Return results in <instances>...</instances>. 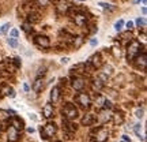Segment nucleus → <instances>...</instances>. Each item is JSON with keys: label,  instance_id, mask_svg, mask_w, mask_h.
Returning a JSON list of instances; mask_svg holds the SVG:
<instances>
[{"label": "nucleus", "instance_id": "obj_39", "mask_svg": "<svg viewBox=\"0 0 147 142\" xmlns=\"http://www.w3.org/2000/svg\"><path fill=\"white\" fill-rule=\"evenodd\" d=\"M97 44H98L97 38H91V40H90V45H91V47H95Z\"/></svg>", "mask_w": 147, "mask_h": 142}, {"label": "nucleus", "instance_id": "obj_6", "mask_svg": "<svg viewBox=\"0 0 147 142\" xmlns=\"http://www.w3.org/2000/svg\"><path fill=\"white\" fill-rule=\"evenodd\" d=\"M131 63H134V66L138 70H142V71H144L147 67V53L146 52H142V53H139V55L135 57L134 60Z\"/></svg>", "mask_w": 147, "mask_h": 142}, {"label": "nucleus", "instance_id": "obj_29", "mask_svg": "<svg viewBox=\"0 0 147 142\" xmlns=\"http://www.w3.org/2000/svg\"><path fill=\"white\" fill-rule=\"evenodd\" d=\"M10 27H11V23H4V25L0 27V36H3V34H6L7 31L10 30Z\"/></svg>", "mask_w": 147, "mask_h": 142}, {"label": "nucleus", "instance_id": "obj_14", "mask_svg": "<svg viewBox=\"0 0 147 142\" xmlns=\"http://www.w3.org/2000/svg\"><path fill=\"white\" fill-rule=\"evenodd\" d=\"M7 137H8V141L10 142H18V139L21 138L18 130H15L12 126H10V129H7Z\"/></svg>", "mask_w": 147, "mask_h": 142}, {"label": "nucleus", "instance_id": "obj_11", "mask_svg": "<svg viewBox=\"0 0 147 142\" xmlns=\"http://www.w3.org/2000/svg\"><path fill=\"white\" fill-rule=\"evenodd\" d=\"M70 8H71V6H70V3H68L67 0H59L56 3V11H57V14H60V15L67 14Z\"/></svg>", "mask_w": 147, "mask_h": 142}, {"label": "nucleus", "instance_id": "obj_38", "mask_svg": "<svg viewBox=\"0 0 147 142\" xmlns=\"http://www.w3.org/2000/svg\"><path fill=\"white\" fill-rule=\"evenodd\" d=\"M143 115H144V111H143V109H138V111H136V116L138 117H143Z\"/></svg>", "mask_w": 147, "mask_h": 142}, {"label": "nucleus", "instance_id": "obj_24", "mask_svg": "<svg viewBox=\"0 0 147 142\" xmlns=\"http://www.w3.org/2000/svg\"><path fill=\"white\" fill-rule=\"evenodd\" d=\"M104 101H105L104 96L98 94L97 97H95V101H94V103H95V107H97V108H102V107H104Z\"/></svg>", "mask_w": 147, "mask_h": 142}, {"label": "nucleus", "instance_id": "obj_33", "mask_svg": "<svg viewBox=\"0 0 147 142\" xmlns=\"http://www.w3.org/2000/svg\"><path fill=\"white\" fill-rule=\"evenodd\" d=\"M112 108V103H110L109 100H106L105 99V101H104V107H102V109H110Z\"/></svg>", "mask_w": 147, "mask_h": 142}, {"label": "nucleus", "instance_id": "obj_47", "mask_svg": "<svg viewBox=\"0 0 147 142\" xmlns=\"http://www.w3.org/2000/svg\"><path fill=\"white\" fill-rule=\"evenodd\" d=\"M146 1L147 0H142V3H143V4H146Z\"/></svg>", "mask_w": 147, "mask_h": 142}, {"label": "nucleus", "instance_id": "obj_9", "mask_svg": "<svg viewBox=\"0 0 147 142\" xmlns=\"http://www.w3.org/2000/svg\"><path fill=\"white\" fill-rule=\"evenodd\" d=\"M106 81H108V78H106V75H105V74L98 75L97 79L93 81V89H94V90H97V92H99L101 89H104Z\"/></svg>", "mask_w": 147, "mask_h": 142}, {"label": "nucleus", "instance_id": "obj_15", "mask_svg": "<svg viewBox=\"0 0 147 142\" xmlns=\"http://www.w3.org/2000/svg\"><path fill=\"white\" fill-rule=\"evenodd\" d=\"M11 126H12V127H14L15 130H18L19 133H21V131L24 129L23 120H22L21 117H18V116H12V117H11Z\"/></svg>", "mask_w": 147, "mask_h": 142}, {"label": "nucleus", "instance_id": "obj_43", "mask_svg": "<svg viewBox=\"0 0 147 142\" xmlns=\"http://www.w3.org/2000/svg\"><path fill=\"white\" fill-rule=\"evenodd\" d=\"M8 97L14 99V97H15V92H14V90H11V92H10V94H8Z\"/></svg>", "mask_w": 147, "mask_h": 142}, {"label": "nucleus", "instance_id": "obj_10", "mask_svg": "<svg viewBox=\"0 0 147 142\" xmlns=\"http://www.w3.org/2000/svg\"><path fill=\"white\" fill-rule=\"evenodd\" d=\"M71 85H72V87L76 92H82L83 87H85V79L80 75H75V77H72V79H71Z\"/></svg>", "mask_w": 147, "mask_h": 142}, {"label": "nucleus", "instance_id": "obj_40", "mask_svg": "<svg viewBox=\"0 0 147 142\" xmlns=\"http://www.w3.org/2000/svg\"><path fill=\"white\" fill-rule=\"evenodd\" d=\"M105 74H112V67H110V66H106V67H105Z\"/></svg>", "mask_w": 147, "mask_h": 142}, {"label": "nucleus", "instance_id": "obj_37", "mask_svg": "<svg viewBox=\"0 0 147 142\" xmlns=\"http://www.w3.org/2000/svg\"><path fill=\"white\" fill-rule=\"evenodd\" d=\"M63 134H64V135H66V138H67V139H72V133H67V131H63Z\"/></svg>", "mask_w": 147, "mask_h": 142}, {"label": "nucleus", "instance_id": "obj_1", "mask_svg": "<svg viewBox=\"0 0 147 142\" xmlns=\"http://www.w3.org/2000/svg\"><path fill=\"white\" fill-rule=\"evenodd\" d=\"M140 53V43L136 40H131L127 48V59L128 62H132L136 56Z\"/></svg>", "mask_w": 147, "mask_h": 142}, {"label": "nucleus", "instance_id": "obj_36", "mask_svg": "<svg viewBox=\"0 0 147 142\" xmlns=\"http://www.w3.org/2000/svg\"><path fill=\"white\" fill-rule=\"evenodd\" d=\"M14 64H15V68H21V66H22L21 59H19V57H15V59H14Z\"/></svg>", "mask_w": 147, "mask_h": 142}, {"label": "nucleus", "instance_id": "obj_23", "mask_svg": "<svg viewBox=\"0 0 147 142\" xmlns=\"http://www.w3.org/2000/svg\"><path fill=\"white\" fill-rule=\"evenodd\" d=\"M21 29H22L24 33H27V34H29V33H31V31H33V25H31V23H29V22H23V23H22V26H21Z\"/></svg>", "mask_w": 147, "mask_h": 142}, {"label": "nucleus", "instance_id": "obj_21", "mask_svg": "<svg viewBox=\"0 0 147 142\" xmlns=\"http://www.w3.org/2000/svg\"><path fill=\"white\" fill-rule=\"evenodd\" d=\"M71 74H75V73H86V64L85 63H80V64H76L74 66L71 70H70Z\"/></svg>", "mask_w": 147, "mask_h": 142}, {"label": "nucleus", "instance_id": "obj_3", "mask_svg": "<svg viewBox=\"0 0 147 142\" xmlns=\"http://www.w3.org/2000/svg\"><path fill=\"white\" fill-rule=\"evenodd\" d=\"M63 116L68 119V120H74V119H76L79 116V111L72 103H67L64 105V108H63Z\"/></svg>", "mask_w": 147, "mask_h": 142}, {"label": "nucleus", "instance_id": "obj_34", "mask_svg": "<svg viewBox=\"0 0 147 142\" xmlns=\"http://www.w3.org/2000/svg\"><path fill=\"white\" fill-rule=\"evenodd\" d=\"M134 22H132V21H129V22H127V23H124V26H125V27H127V30H132V29H134Z\"/></svg>", "mask_w": 147, "mask_h": 142}, {"label": "nucleus", "instance_id": "obj_22", "mask_svg": "<svg viewBox=\"0 0 147 142\" xmlns=\"http://www.w3.org/2000/svg\"><path fill=\"white\" fill-rule=\"evenodd\" d=\"M10 117H11L10 112L6 109H0V122H7Z\"/></svg>", "mask_w": 147, "mask_h": 142}, {"label": "nucleus", "instance_id": "obj_35", "mask_svg": "<svg viewBox=\"0 0 147 142\" xmlns=\"http://www.w3.org/2000/svg\"><path fill=\"white\" fill-rule=\"evenodd\" d=\"M19 36V31L18 29H12L11 31H10V37H14V38H17Z\"/></svg>", "mask_w": 147, "mask_h": 142}, {"label": "nucleus", "instance_id": "obj_5", "mask_svg": "<svg viewBox=\"0 0 147 142\" xmlns=\"http://www.w3.org/2000/svg\"><path fill=\"white\" fill-rule=\"evenodd\" d=\"M40 133H41V137L44 139H48L49 137H53L57 133V126L55 122H49L44 126V129L40 130Z\"/></svg>", "mask_w": 147, "mask_h": 142}, {"label": "nucleus", "instance_id": "obj_4", "mask_svg": "<svg viewBox=\"0 0 147 142\" xmlns=\"http://www.w3.org/2000/svg\"><path fill=\"white\" fill-rule=\"evenodd\" d=\"M91 137H93V141L94 142H105L108 139V130L105 129V127H97V129H94L91 131Z\"/></svg>", "mask_w": 147, "mask_h": 142}, {"label": "nucleus", "instance_id": "obj_25", "mask_svg": "<svg viewBox=\"0 0 147 142\" xmlns=\"http://www.w3.org/2000/svg\"><path fill=\"white\" fill-rule=\"evenodd\" d=\"M124 23H125V22H124L122 19L116 21V22H115V26H113V27H115V30H116V31H121L122 27H124Z\"/></svg>", "mask_w": 147, "mask_h": 142}, {"label": "nucleus", "instance_id": "obj_27", "mask_svg": "<svg viewBox=\"0 0 147 142\" xmlns=\"http://www.w3.org/2000/svg\"><path fill=\"white\" fill-rule=\"evenodd\" d=\"M11 90H12L11 86H8V85H4V86H1V89H0V93H1L3 96H8Z\"/></svg>", "mask_w": 147, "mask_h": 142}, {"label": "nucleus", "instance_id": "obj_45", "mask_svg": "<svg viewBox=\"0 0 147 142\" xmlns=\"http://www.w3.org/2000/svg\"><path fill=\"white\" fill-rule=\"evenodd\" d=\"M23 89L26 90V92H29V85H27V83H24V85H23Z\"/></svg>", "mask_w": 147, "mask_h": 142}, {"label": "nucleus", "instance_id": "obj_16", "mask_svg": "<svg viewBox=\"0 0 147 142\" xmlns=\"http://www.w3.org/2000/svg\"><path fill=\"white\" fill-rule=\"evenodd\" d=\"M40 19H41L40 13H37V11H33V10H31L30 13L27 14V21H26V22H29V23H31V25H34V23H37V22H40Z\"/></svg>", "mask_w": 147, "mask_h": 142}, {"label": "nucleus", "instance_id": "obj_26", "mask_svg": "<svg viewBox=\"0 0 147 142\" xmlns=\"http://www.w3.org/2000/svg\"><path fill=\"white\" fill-rule=\"evenodd\" d=\"M135 23H136V26H138V27H142L143 30L146 29V19H144V18H138L136 21H135Z\"/></svg>", "mask_w": 147, "mask_h": 142}, {"label": "nucleus", "instance_id": "obj_50", "mask_svg": "<svg viewBox=\"0 0 147 142\" xmlns=\"http://www.w3.org/2000/svg\"><path fill=\"white\" fill-rule=\"evenodd\" d=\"M8 142H10V141H8Z\"/></svg>", "mask_w": 147, "mask_h": 142}, {"label": "nucleus", "instance_id": "obj_32", "mask_svg": "<svg viewBox=\"0 0 147 142\" xmlns=\"http://www.w3.org/2000/svg\"><path fill=\"white\" fill-rule=\"evenodd\" d=\"M98 6L105 8V10H113V7L110 6L109 3H104V1H101V3H98Z\"/></svg>", "mask_w": 147, "mask_h": 142}, {"label": "nucleus", "instance_id": "obj_18", "mask_svg": "<svg viewBox=\"0 0 147 142\" xmlns=\"http://www.w3.org/2000/svg\"><path fill=\"white\" fill-rule=\"evenodd\" d=\"M83 43H85V37H83V36H78V37H75V36H74L72 43H71V47L75 48V49H78V48H80V47L83 45Z\"/></svg>", "mask_w": 147, "mask_h": 142}, {"label": "nucleus", "instance_id": "obj_44", "mask_svg": "<svg viewBox=\"0 0 147 142\" xmlns=\"http://www.w3.org/2000/svg\"><path fill=\"white\" fill-rule=\"evenodd\" d=\"M27 133H29V134H33V133H34V129H33V127L27 129Z\"/></svg>", "mask_w": 147, "mask_h": 142}, {"label": "nucleus", "instance_id": "obj_12", "mask_svg": "<svg viewBox=\"0 0 147 142\" xmlns=\"http://www.w3.org/2000/svg\"><path fill=\"white\" fill-rule=\"evenodd\" d=\"M78 130L76 123H74L72 120H68L66 117H63V131H67V133H75Z\"/></svg>", "mask_w": 147, "mask_h": 142}, {"label": "nucleus", "instance_id": "obj_49", "mask_svg": "<svg viewBox=\"0 0 147 142\" xmlns=\"http://www.w3.org/2000/svg\"><path fill=\"white\" fill-rule=\"evenodd\" d=\"M0 75H1V73H0Z\"/></svg>", "mask_w": 147, "mask_h": 142}, {"label": "nucleus", "instance_id": "obj_31", "mask_svg": "<svg viewBox=\"0 0 147 142\" xmlns=\"http://www.w3.org/2000/svg\"><path fill=\"white\" fill-rule=\"evenodd\" d=\"M112 116H113V119H115V123H116V124L122 123V116H121V115H119V113H115V115H112Z\"/></svg>", "mask_w": 147, "mask_h": 142}, {"label": "nucleus", "instance_id": "obj_46", "mask_svg": "<svg viewBox=\"0 0 147 142\" xmlns=\"http://www.w3.org/2000/svg\"><path fill=\"white\" fill-rule=\"evenodd\" d=\"M140 1H142V0H134V3H135V4H138V3H140Z\"/></svg>", "mask_w": 147, "mask_h": 142}, {"label": "nucleus", "instance_id": "obj_13", "mask_svg": "<svg viewBox=\"0 0 147 142\" xmlns=\"http://www.w3.org/2000/svg\"><path fill=\"white\" fill-rule=\"evenodd\" d=\"M97 122V117L94 113H86L83 115V117L80 119V124L82 126H93V124Z\"/></svg>", "mask_w": 147, "mask_h": 142}, {"label": "nucleus", "instance_id": "obj_42", "mask_svg": "<svg viewBox=\"0 0 147 142\" xmlns=\"http://www.w3.org/2000/svg\"><path fill=\"white\" fill-rule=\"evenodd\" d=\"M122 139H124V142H131L129 137H127V135H122Z\"/></svg>", "mask_w": 147, "mask_h": 142}, {"label": "nucleus", "instance_id": "obj_28", "mask_svg": "<svg viewBox=\"0 0 147 142\" xmlns=\"http://www.w3.org/2000/svg\"><path fill=\"white\" fill-rule=\"evenodd\" d=\"M36 4L38 7H48L49 4H50V0H36Z\"/></svg>", "mask_w": 147, "mask_h": 142}, {"label": "nucleus", "instance_id": "obj_7", "mask_svg": "<svg viewBox=\"0 0 147 142\" xmlns=\"http://www.w3.org/2000/svg\"><path fill=\"white\" fill-rule=\"evenodd\" d=\"M87 64H89V66H90L91 68H94V70H98V68H101L102 66H104L102 55H101L99 52H97V53L91 55L90 57H89V62H87Z\"/></svg>", "mask_w": 147, "mask_h": 142}, {"label": "nucleus", "instance_id": "obj_30", "mask_svg": "<svg viewBox=\"0 0 147 142\" xmlns=\"http://www.w3.org/2000/svg\"><path fill=\"white\" fill-rule=\"evenodd\" d=\"M7 43H8V45L12 47V48H17V47H18V40L14 38V37H10L8 40H7Z\"/></svg>", "mask_w": 147, "mask_h": 142}, {"label": "nucleus", "instance_id": "obj_2", "mask_svg": "<svg viewBox=\"0 0 147 142\" xmlns=\"http://www.w3.org/2000/svg\"><path fill=\"white\" fill-rule=\"evenodd\" d=\"M75 103L79 105L80 108H83V109H89L91 107V99L85 92H79L75 96Z\"/></svg>", "mask_w": 147, "mask_h": 142}, {"label": "nucleus", "instance_id": "obj_19", "mask_svg": "<svg viewBox=\"0 0 147 142\" xmlns=\"http://www.w3.org/2000/svg\"><path fill=\"white\" fill-rule=\"evenodd\" d=\"M59 99H60V87L55 86L50 90V101H52V103H57Z\"/></svg>", "mask_w": 147, "mask_h": 142}, {"label": "nucleus", "instance_id": "obj_41", "mask_svg": "<svg viewBox=\"0 0 147 142\" xmlns=\"http://www.w3.org/2000/svg\"><path fill=\"white\" fill-rule=\"evenodd\" d=\"M68 62H70V57H63V59H61V63H63V64H67Z\"/></svg>", "mask_w": 147, "mask_h": 142}, {"label": "nucleus", "instance_id": "obj_8", "mask_svg": "<svg viewBox=\"0 0 147 142\" xmlns=\"http://www.w3.org/2000/svg\"><path fill=\"white\" fill-rule=\"evenodd\" d=\"M34 44L40 48H49L50 47V40L46 36H42V34H38L34 37Z\"/></svg>", "mask_w": 147, "mask_h": 142}, {"label": "nucleus", "instance_id": "obj_20", "mask_svg": "<svg viewBox=\"0 0 147 142\" xmlns=\"http://www.w3.org/2000/svg\"><path fill=\"white\" fill-rule=\"evenodd\" d=\"M44 81L41 79V78H37L34 82H33V90L36 93H40L41 90L44 89V83H42Z\"/></svg>", "mask_w": 147, "mask_h": 142}, {"label": "nucleus", "instance_id": "obj_48", "mask_svg": "<svg viewBox=\"0 0 147 142\" xmlns=\"http://www.w3.org/2000/svg\"><path fill=\"white\" fill-rule=\"evenodd\" d=\"M56 142H61V141H56Z\"/></svg>", "mask_w": 147, "mask_h": 142}, {"label": "nucleus", "instance_id": "obj_17", "mask_svg": "<svg viewBox=\"0 0 147 142\" xmlns=\"http://www.w3.org/2000/svg\"><path fill=\"white\" fill-rule=\"evenodd\" d=\"M53 113H55V111H53V107H52V104L50 103H48V104L44 105L42 108V115L45 119H50V117H53Z\"/></svg>", "mask_w": 147, "mask_h": 142}]
</instances>
